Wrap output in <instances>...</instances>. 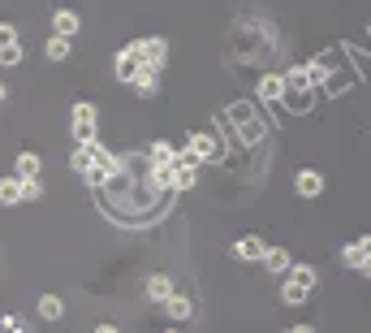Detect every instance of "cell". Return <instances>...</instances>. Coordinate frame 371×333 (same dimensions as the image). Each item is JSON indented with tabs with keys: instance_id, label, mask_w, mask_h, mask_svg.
Here are the masks:
<instances>
[{
	"instance_id": "6da1fadb",
	"label": "cell",
	"mask_w": 371,
	"mask_h": 333,
	"mask_svg": "<svg viewBox=\"0 0 371 333\" xmlns=\"http://www.w3.org/2000/svg\"><path fill=\"white\" fill-rule=\"evenodd\" d=\"M125 52H130L138 65H147V70H165V61H169V43L151 35V39H134V43H125Z\"/></svg>"
},
{
	"instance_id": "7a4b0ae2",
	"label": "cell",
	"mask_w": 371,
	"mask_h": 333,
	"mask_svg": "<svg viewBox=\"0 0 371 333\" xmlns=\"http://www.w3.org/2000/svg\"><path fill=\"white\" fill-rule=\"evenodd\" d=\"M70 130H74V143H91L95 139V104H87V100H78L74 108H70Z\"/></svg>"
},
{
	"instance_id": "3957f363",
	"label": "cell",
	"mask_w": 371,
	"mask_h": 333,
	"mask_svg": "<svg viewBox=\"0 0 371 333\" xmlns=\"http://www.w3.org/2000/svg\"><path fill=\"white\" fill-rule=\"evenodd\" d=\"M182 152H186V156H190V161H195V165H203V161H212V156L220 152V143H216L212 134H190Z\"/></svg>"
},
{
	"instance_id": "277c9868",
	"label": "cell",
	"mask_w": 371,
	"mask_h": 333,
	"mask_svg": "<svg viewBox=\"0 0 371 333\" xmlns=\"http://www.w3.org/2000/svg\"><path fill=\"white\" fill-rule=\"evenodd\" d=\"M294 190L302 199H319V195H324V173H319V169H302L294 178Z\"/></svg>"
},
{
	"instance_id": "5b68a950",
	"label": "cell",
	"mask_w": 371,
	"mask_h": 333,
	"mask_svg": "<svg viewBox=\"0 0 371 333\" xmlns=\"http://www.w3.org/2000/svg\"><path fill=\"white\" fill-rule=\"evenodd\" d=\"M130 87H134V95H138V100H151V95L160 91V70L138 65V70H134V78H130Z\"/></svg>"
},
{
	"instance_id": "8992f818",
	"label": "cell",
	"mask_w": 371,
	"mask_h": 333,
	"mask_svg": "<svg viewBox=\"0 0 371 333\" xmlns=\"http://www.w3.org/2000/svg\"><path fill=\"white\" fill-rule=\"evenodd\" d=\"M259 264L268 268V273H289V264H294V260H289V251L285 247H264V256H259Z\"/></svg>"
},
{
	"instance_id": "52a82bcc",
	"label": "cell",
	"mask_w": 371,
	"mask_h": 333,
	"mask_svg": "<svg viewBox=\"0 0 371 333\" xmlns=\"http://www.w3.org/2000/svg\"><path fill=\"white\" fill-rule=\"evenodd\" d=\"M233 256L237 260H255V264H259V256H264V238H255V234H246V238H237V243H233Z\"/></svg>"
},
{
	"instance_id": "ba28073f",
	"label": "cell",
	"mask_w": 371,
	"mask_h": 333,
	"mask_svg": "<svg viewBox=\"0 0 371 333\" xmlns=\"http://www.w3.org/2000/svg\"><path fill=\"white\" fill-rule=\"evenodd\" d=\"M78 26H83V22H78V13L74 9H56L52 13V35H78Z\"/></svg>"
},
{
	"instance_id": "9c48e42d",
	"label": "cell",
	"mask_w": 371,
	"mask_h": 333,
	"mask_svg": "<svg viewBox=\"0 0 371 333\" xmlns=\"http://www.w3.org/2000/svg\"><path fill=\"white\" fill-rule=\"evenodd\" d=\"M281 95H285V78H281V74H264V78H259V100L281 104Z\"/></svg>"
},
{
	"instance_id": "30bf717a",
	"label": "cell",
	"mask_w": 371,
	"mask_h": 333,
	"mask_svg": "<svg viewBox=\"0 0 371 333\" xmlns=\"http://www.w3.org/2000/svg\"><path fill=\"white\" fill-rule=\"evenodd\" d=\"M165 312L173 316V321H190V316H195V303H190L186 294H177V290H173V294L165 299Z\"/></svg>"
},
{
	"instance_id": "8fae6325",
	"label": "cell",
	"mask_w": 371,
	"mask_h": 333,
	"mask_svg": "<svg viewBox=\"0 0 371 333\" xmlns=\"http://www.w3.org/2000/svg\"><path fill=\"white\" fill-rule=\"evenodd\" d=\"M142 290H147L151 303H165V299L173 294V281H169L165 273H156V277H147V285H142Z\"/></svg>"
},
{
	"instance_id": "7c38bea8",
	"label": "cell",
	"mask_w": 371,
	"mask_h": 333,
	"mask_svg": "<svg viewBox=\"0 0 371 333\" xmlns=\"http://www.w3.org/2000/svg\"><path fill=\"white\" fill-rule=\"evenodd\" d=\"M0 203L13 208V203H22V178L13 173V178H0Z\"/></svg>"
},
{
	"instance_id": "4fadbf2b",
	"label": "cell",
	"mask_w": 371,
	"mask_h": 333,
	"mask_svg": "<svg viewBox=\"0 0 371 333\" xmlns=\"http://www.w3.org/2000/svg\"><path fill=\"white\" fill-rule=\"evenodd\" d=\"M281 303H285V307H302V303H306V285H298L294 277H285V285H281Z\"/></svg>"
},
{
	"instance_id": "5bb4252c",
	"label": "cell",
	"mask_w": 371,
	"mask_h": 333,
	"mask_svg": "<svg viewBox=\"0 0 371 333\" xmlns=\"http://www.w3.org/2000/svg\"><path fill=\"white\" fill-rule=\"evenodd\" d=\"M43 57H47V61H65V57H70V35L43 39Z\"/></svg>"
},
{
	"instance_id": "9a60e30c",
	"label": "cell",
	"mask_w": 371,
	"mask_h": 333,
	"mask_svg": "<svg viewBox=\"0 0 371 333\" xmlns=\"http://www.w3.org/2000/svg\"><path fill=\"white\" fill-rule=\"evenodd\" d=\"M147 156H151V165H173L177 161V148H173V143H165V139H156Z\"/></svg>"
},
{
	"instance_id": "2e32d148",
	"label": "cell",
	"mask_w": 371,
	"mask_h": 333,
	"mask_svg": "<svg viewBox=\"0 0 371 333\" xmlns=\"http://www.w3.org/2000/svg\"><path fill=\"white\" fill-rule=\"evenodd\" d=\"M35 312L43 316V321H61V312H65V303H61L56 294H43L39 303H35Z\"/></svg>"
},
{
	"instance_id": "e0dca14e",
	"label": "cell",
	"mask_w": 371,
	"mask_h": 333,
	"mask_svg": "<svg viewBox=\"0 0 371 333\" xmlns=\"http://www.w3.org/2000/svg\"><path fill=\"white\" fill-rule=\"evenodd\" d=\"M302 70H306V78H311V87L328 83V74H332V70H328V61H319V57H311V61H306Z\"/></svg>"
},
{
	"instance_id": "ac0fdd59",
	"label": "cell",
	"mask_w": 371,
	"mask_h": 333,
	"mask_svg": "<svg viewBox=\"0 0 371 333\" xmlns=\"http://www.w3.org/2000/svg\"><path fill=\"white\" fill-rule=\"evenodd\" d=\"M285 277H294L298 285H306V290H311V285L319 281V273H315L311 264H289V273H285Z\"/></svg>"
},
{
	"instance_id": "d6986e66",
	"label": "cell",
	"mask_w": 371,
	"mask_h": 333,
	"mask_svg": "<svg viewBox=\"0 0 371 333\" xmlns=\"http://www.w3.org/2000/svg\"><path fill=\"white\" fill-rule=\"evenodd\" d=\"M363 260H367L363 243H346V247H341V264H346V268H359Z\"/></svg>"
},
{
	"instance_id": "ffe728a7",
	"label": "cell",
	"mask_w": 371,
	"mask_h": 333,
	"mask_svg": "<svg viewBox=\"0 0 371 333\" xmlns=\"http://www.w3.org/2000/svg\"><path fill=\"white\" fill-rule=\"evenodd\" d=\"M18 178H39V156L35 152H22L18 156Z\"/></svg>"
},
{
	"instance_id": "44dd1931",
	"label": "cell",
	"mask_w": 371,
	"mask_h": 333,
	"mask_svg": "<svg viewBox=\"0 0 371 333\" xmlns=\"http://www.w3.org/2000/svg\"><path fill=\"white\" fill-rule=\"evenodd\" d=\"M134 70H138V61H134V57L121 48V52H117V78H121V83H130V78H134Z\"/></svg>"
},
{
	"instance_id": "7402d4cb",
	"label": "cell",
	"mask_w": 371,
	"mask_h": 333,
	"mask_svg": "<svg viewBox=\"0 0 371 333\" xmlns=\"http://www.w3.org/2000/svg\"><path fill=\"white\" fill-rule=\"evenodd\" d=\"M87 165H91V143H78L74 156H70V169H74V173H83Z\"/></svg>"
},
{
	"instance_id": "603a6c76",
	"label": "cell",
	"mask_w": 371,
	"mask_h": 333,
	"mask_svg": "<svg viewBox=\"0 0 371 333\" xmlns=\"http://www.w3.org/2000/svg\"><path fill=\"white\" fill-rule=\"evenodd\" d=\"M18 61H22V43L18 39H13V43H0V65H18Z\"/></svg>"
},
{
	"instance_id": "cb8c5ba5",
	"label": "cell",
	"mask_w": 371,
	"mask_h": 333,
	"mask_svg": "<svg viewBox=\"0 0 371 333\" xmlns=\"http://www.w3.org/2000/svg\"><path fill=\"white\" fill-rule=\"evenodd\" d=\"M285 78V87H294V91H311V78H306V70L298 65V70H289V74H281Z\"/></svg>"
},
{
	"instance_id": "d4e9b609",
	"label": "cell",
	"mask_w": 371,
	"mask_h": 333,
	"mask_svg": "<svg viewBox=\"0 0 371 333\" xmlns=\"http://www.w3.org/2000/svg\"><path fill=\"white\" fill-rule=\"evenodd\" d=\"M242 139H246V143H259V139H264V121H246V125H242Z\"/></svg>"
},
{
	"instance_id": "484cf974",
	"label": "cell",
	"mask_w": 371,
	"mask_h": 333,
	"mask_svg": "<svg viewBox=\"0 0 371 333\" xmlns=\"http://www.w3.org/2000/svg\"><path fill=\"white\" fill-rule=\"evenodd\" d=\"M39 195H43L39 178H22V199H39Z\"/></svg>"
},
{
	"instance_id": "4316f807",
	"label": "cell",
	"mask_w": 371,
	"mask_h": 333,
	"mask_svg": "<svg viewBox=\"0 0 371 333\" xmlns=\"http://www.w3.org/2000/svg\"><path fill=\"white\" fill-rule=\"evenodd\" d=\"M0 329H26L22 316H0Z\"/></svg>"
},
{
	"instance_id": "83f0119b",
	"label": "cell",
	"mask_w": 371,
	"mask_h": 333,
	"mask_svg": "<svg viewBox=\"0 0 371 333\" xmlns=\"http://www.w3.org/2000/svg\"><path fill=\"white\" fill-rule=\"evenodd\" d=\"M13 39H18V30H13L9 22H0V43H13Z\"/></svg>"
},
{
	"instance_id": "f1b7e54d",
	"label": "cell",
	"mask_w": 371,
	"mask_h": 333,
	"mask_svg": "<svg viewBox=\"0 0 371 333\" xmlns=\"http://www.w3.org/2000/svg\"><path fill=\"white\" fill-rule=\"evenodd\" d=\"M359 273H363V277H371V256H367V260L359 264Z\"/></svg>"
},
{
	"instance_id": "f546056e",
	"label": "cell",
	"mask_w": 371,
	"mask_h": 333,
	"mask_svg": "<svg viewBox=\"0 0 371 333\" xmlns=\"http://www.w3.org/2000/svg\"><path fill=\"white\" fill-rule=\"evenodd\" d=\"M0 100H5V83H0Z\"/></svg>"
}]
</instances>
